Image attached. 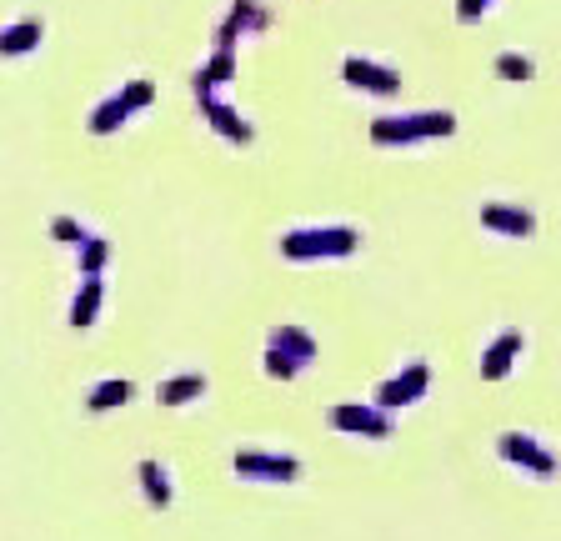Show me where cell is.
I'll return each instance as SVG.
<instances>
[{"instance_id":"obj_1","label":"cell","mask_w":561,"mask_h":541,"mask_svg":"<svg viewBox=\"0 0 561 541\" xmlns=\"http://www.w3.org/2000/svg\"><path fill=\"white\" fill-rule=\"evenodd\" d=\"M276 251L286 261H346L361 251V231L356 226H296L276 241Z\"/></svg>"},{"instance_id":"obj_2","label":"cell","mask_w":561,"mask_h":541,"mask_svg":"<svg viewBox=\"0 0 561 541\" xmlns=\"http://www.w3.org/2000/svg\"><path fill=\"white\" fill-rule=\"evenodd\" d=\"M456 116L451 111H406V116H376L371 121V141L376 146H421L436 136H451Z\"/></svg>"},{"instance_id":"obj_3","label":"cell","mask_w":561,"mask_h":541,"mask_svg":"<svg viewBox=\"0 0 561 541\" xmlns=\"http://www.w3.org/2000/svg\"><path fill=\"white\" fill-rule=\"evenodd\" d=\"M426 391H431V366H426V361H406L401 371H391V376L376 386L371 406L391 416V411H406V406H416Z\"/></svg>"},{"instance_id":"obj_4","label":"cell","mask_w":561,"mask_h":541,"mask_svg":"<svg viewBox=\"0 0 561 541\" xmlns=\"http://www.w3.org/2000/svg\"><path fill=\"white\" fill-rule=\"evenodd\" d=\"M326 421H331L336 431H346V436H361V441H386V436H391V416L376 411L371 401H336V406L326 411Z\"/></svg>"},{"instance_id":"obj_5","label":"cell","mask_w":561,"mask_h":541,"mask_svg":"<svg viewBox=\"0 0 561 541\" xmlns=\"http://www.w3.org/2000/svg\"><path fill=\"white\" fill-rule=\"evenodd\" d=\"M496 456L511 461V466H521V471H531L536 481H551L556 476V456L536 436H526V431H501L496 436Z\"/></svg>"},{"instance_id":"obj_6","label":"cell","mask_w":561,"mask_h":541,"mask_svg":"<svg viewBox=\"0 0 561 541\" xmlns=\"http://www.w3.org/2000/svg\"><path fill=\"white\" fill-rule=\"evenodd\" d=\"M236 476L241 481H296L301 476V461L296 456H281V451H256V446H246V451H236Z\"/></svg>"},{"instance_id":"obj_7","label":"cell","mask_w":561,"mask_h":541,"mask_svg":"<svg viewBox=\"0 0 561 541\" xmlns=\"http://www.w3.org/2000/svg\"><path fill=\"white\" fill-rule=\"evenodd\" d=\"M476 221H481V231H496V236H511V241L536 236V211L511 206V201H486V206L476 211Z\"/></svg>"},{"instance_id":"obj_8","label":"cell","mask_w":561,"mask_h":541,"mask_svg":"<svg viewBox=\"0 0 561 541\" xmlns=\"http://www.w3.org/2000/svg\"><path fill=\"white\" fill-rule=\"evenodd\" d=\"M521 351H526V331H516V326L496 331L491 346L481 351V381H506L511 366L521 361Z\"/></svg>"},{"instance_id":"obj_9","label":"cell","mask_w":561,"mask_h":541,"mask_svg":"<svg viewBox=\"0 0 561 541\" xmlns=\"http://www.w3.org/2000/svg\"><path fill=\"white\" fill-rule=\"evenodd\" d=\"M201 111H206V121H211V131H216L221 141H231V146H251V141H256V126H251L236 106H226V101H216V96H201Z\"/></svg>"},{"instance_id":"obj_10","label":"cell","mask_w":561,"mask_h":541,"mask_svg":"<svg viewBox=\"0 0 561 541\" xmlns=\"http://www.w3.org/2000/svg\"><path fill=\"white\" fill-rule=\"evenodd\" d=\"M341 76H346V86L371 91V96H396V91H401V76H396V71H386V66H376V61H361V56H346Z\"/></svg>"},{"instance_id":"obj_11","label":"cell","mask_w":561,"mask_h":541,"mask_svg":"<svg viewBox=\"0 0 561 541\" xmlns=\"http://www.w3.org/2000/svg\"><path fill=\"white\" fill-rule=\"evenodd\" d=\"M266 346H271V351H281L286 361H296L301 371L321 356V346H316V336H311L306 326H271V331H266Z\"/></svg>"},{"instance_id":"obj_12","label":"cell","mask_w":561,"mask_h":541,"mask_svg":"<svg viewBox=\"0 0 561 541\" xmlns=\"http://www.w3.org/2000/svg\"><path fill=\"white\" fill-rule=\"evenodd\" d=\"M206 371H181V376H166L161 386H156V401L161 406H191V401H201L206 396Z\"/></svg>"},{"instance_id":"obj_13","label":"cell","mask_w":561,"mask_h":541,"mask_svg":"<svg viewBox=\"0 0 561 541\" xmlns=\"http://www.w3.org/2000/svg\"><path fill=\"white\" fill-rule=\"evenodd\" d=\"M101 306H106V286H101V276H86V281L76 286V296H71V326H76V331L96 326Z\"/></svg>"},{"instance_id":"obj_14","label":"cell","mask_w":561,"mask_h":541,"mask_svg":"<svg viewBox=\"0 0 561 541\" xmlns=\"http://www.w3.org/2000/svg\"><path fill=\"white\" fill-rule=\"evenodd\" d=\"M136 396V386L126 381V376H106V381H96L91 391H86V411H116V406H126Z\"/></svg>"},{"instance_id":"obj_15","label":"cell","mask_w":561,"mask_h":541,"mask_svg":"<svg viewBox=\"0 0 561 541\" xmlns=\"http://www.w3.org/2000/svg\"><path fill=\"white\" fill-rule=\"evenodd\" d=\"M136 476H141V491H146V501H151L156 511H166V506H171V476H166V466L146 456V461L136 466Z\"/></svg>"},{"instance_id":"obj_16","label":"cell","mask_w":561,"mask_h":541,"mask_svg":"<svg viewBox=\"0 0 561 541\" xmlns=\"http://www.w3.org/2000/svg\"><path fill=\"white\" fill-rule=\"evenodd\" d=\"M106 261H111V241L91 231V241H86V246H76V276H81V281H86V276H101V271H106Z\"/></svg>"},{"instance_id":"obj_17","label":"cell","mask_w":561,"mask_h":541,"mask_svg":"<svg viewBox=\"0 0 561 541\" xmlns=\"http://www.w3.org/2000/svg\"><path fill=\"white\" fill-rule=\"evenodd\" d=\"M126 116H131V106H126L121 96L101 101V106H96V116H91V136H111V131H121V126H126Z\"/></svg>"},{"instance_id":"obj_18","label":"cell","mask_w":561,"mask_h":541,"mask_svg":"<svg viewBox=\"0 0 561 541\" xmlns=\"http://www.w3.org/2000/svg\"><path fill=\"white\" fill-rule=\"evenodd\" d=\"M31 46H41V26L36 21H21L11 31H0V56H26Z\"/></svg>"},{"instance_id":"obj_19","label":"cell","mask_w":561,"mask_h":541,"mask_svg":"<svg viewBox=\"0 0 561 541\" xmlns=\"http://www.w3.org/2000/svg\"><path fill=\"white\" fill-rule=\"evenodd\" d=\"M51 236H56L61 246H86V241H91V226L76 221V216H51Z\"/></svg>"},{"instance_id":"obj_20","label":"cell","mask_w":561,"mask_h":541,"mask_svg":"<svg viewBox=\"0 0 561 541\" xmlns=\"http://www.w3.org/2000/svg\"><path fill=\"white\" fill-rule=\"evenodd\" d=\"M231 66H236V61H231V51H221V56H216V61H211L201 76H196V91H201V96H211V86L231 81Z\"/></svg>"},{"instance_id":"obj_21","label":"cell","mask_w":561,"mask_h":541,"mask_svg":"<svg viewBox=\"0 0 561 541\" xmlns=\"http://www.w3.org/2000/svg\"><path fill=\"white\" fill-rule=\"evenodd\" d=\"M496 76H501V81H531L536 66H531V56H511V51H506V56H496Z\"/></svg>"},{"instance_id":"obj_22","label":"cell","mask_w":561,"mask_h":541,"mask_svg":"<svg viewBox=\"0 0 561 541\" xmlns=\"http://www.w3.org/2000/svg\"><path fill=\"white\" fill-rule=\"evenodd\" d=\"M121 101H126L131 111H146V106L156 101V86H151V81H131V86H121Z\"/></svg>"},{"instance_id":"obj_23","label":"cell","mask_w":561,"mask_h":541,"mask_svg":"<svg viewBox=\"0 0 561 541\" xmlns=\"http://www.w3.org/2000/svg\"><path fill=\"white\" fill-rule=\"evenodd\" d=\"M486 6H491V0H461V21H476Z\"/></svg>"}]
</instances>
